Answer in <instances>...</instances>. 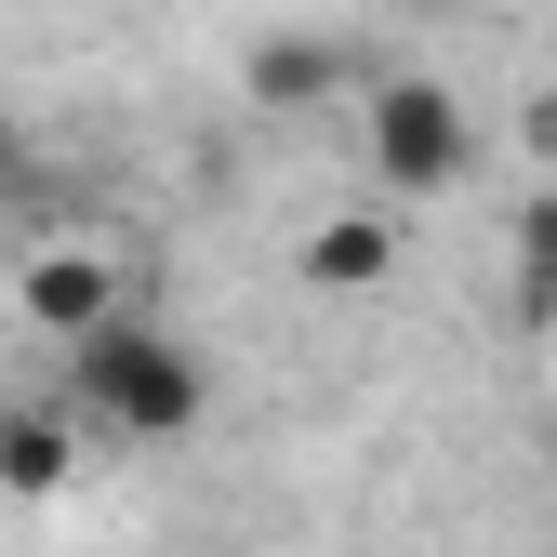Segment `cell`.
<instances>
[{"instance_id":"cell-3","label":"cell","mask_w":557,"mask_h":557,"mask_svg":"<svg viewBox=\"0 0 557 557\" xmlns=\"http://www.w3.org/2000/svg\"><path fill=\"white\" fill-rule=\"evenodd\" d=\"M120 306H147V293H133V265H120V252H94V239H53V252L27 265V319H40L53 345H81V332H107Z\"/></svg>"},{"instance_id":"cell-8","label":"cell","mask_w":557,"mask_h":557,"mask_svg":"<svg viewBox=\"0 0 557 557\" xmlns=\"http://www.w3.org/2000/svg\"><path fill=\"white\" fill-rule=\"evenodd\" d=\"M531 160H557V94H531Z\"/></svg>"},{"instance_id":"cell-4","label":"cell","mask_w":557,"mask_h":557,"mask_svg":"<svg viewBox=\"0 0 557 557\" xmlns=\"http://www.w3.org/2000/svg\"><path fill=\"white\" fill-rule=\"evenodd\" d=\"M81 411L66 398H14V425H0V492L14 505H53V492H81Z\"/></svg>"},{"instance_id":"cell-6","label":"cell","mask_w":557,"mask_h":557,"mask_svg":"<svg viewBox=\"0 0 557 557\" xmlns=\"http://www.w3.org/2000/svg\"><path fill=\"white\" fill-rule=\"evenodd\" d=\"M332 81H345L332 40H265V53H252V94H265V107H319Z\"/></svg>"},{"instance_id":"cell-7","label":"cell","mask_w":557,"mask_h":557,"mask_svg":"<svg viewBox=\"0 0 557 557\" xmlns=\"http://www.w3.org/2000/svg\"><path fill=\"white\" fill-rule=\"evenodd\" d=\"M518 306L557 332V186H531V199H518Z\"/></svg>"},{"instance_id":"cell-5","label":"cell","mask_w":557,"mask_h":557,"mask_svg":"<svg viewBox=\"0 0 557 557\" xmlns=\"http://www.w3.org/2000/svg\"><path fill=\"white\" fill-rule=\"evenodd\" d=\"M319 293H372V278L398 265V226L385 213H332V226H306V252H293Z\"/></svg>"},{"instance_id":"cell-1","label":"cell","mask_w":557,"mask_h":557,"mask_svg":"<svg viewBox=\"0 0 557 557\" xmlns=\"http://www.w3.org/2000/svg\"><path fill=\"white\" fill-rule=\"evenodd\" d=\"M53 398L81 411L94 438H133V451H160V438H186L199 411H213V359L160 319V306H120L107 332H81V345H53Z\"/></svg>"},{"instance_id":"cell-2","label":"cell","mask_w":557,"mask_h":557,"mask_svg":"<svg viewBox=\"0 0 557 557\" xmlns=\"http://www.w3.org/2000/svg\"><path fill=\"white\" fill-rule=\"evenodd\" d=\"M359 147H372L385 199H451L478 173V107L451 81H425V66H385V81L359 94Z\"/></svg>"}]
</instances>
